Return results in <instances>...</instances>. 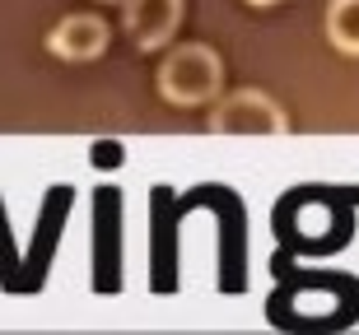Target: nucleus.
<instances>
[{"mask_svg":"<svg viewBox=\"0 0 359 335\" xmlns=\"http://www.w3.org/2000/svg\"><path fill=\"white\" fill-rule=\"evenodd\" d=\"M224 84V61L205 47V42H182L163 56L159 66V94L173 108H201L210 103Z\"/></svg>","mask_w":359,"mask_h":335,"instance_id":"obj_1","label":"nucleus"},{"mask_svg":"<svg viewBox=\"0 0 359 335\" xmlns=\"http://www.w3.org/2000/svg\"><path fill=\"white\" fill-rule=\"evenodd\" d=\"M285 112L276 98H266L262 89H238L215 103L210 131L215 135H285Z\"/></svg>","mask_w":359,"mask_h":335,"instance_id":"obj_2","label":"nucleus"},{"mask_svg":"<svg viewBox=\"0 0 359 335\" xmlns=\"http://www.w3.org/2000/svg\"><path fill=\"white\" fill-rule=\"evenodd\" d=\"M121 24H126V38L140 47V52H154L177 33L182 24V0H126L121 5Z\"/></svg>","mask_w":359,"mask_h":335,"instance_id":"obj_3","label":"nucleus"},{"mask_svg":"<svg viewBox=\"0 0 359 335\" xmlns=\"http://www.w3.org/2000/svg\"><path fill=\"white\" fill-rule=\"evenodd\" d=\"M47 52L61 61H93L107 52V24L98 14H66L47 33Z\"/></svg>","mask_w":359,"mask_h":335,"instance_id":"obj_4","label":"nucleus"},{"mask_svg":"<svg viewBox=\"0 0 359 335\" xmlns=\"http://www.w3.org/2000/svg\"><path fill=\"white\" fill-rule=\"evenodd\" d=\"M327 42L336 52L359 56V0H332L327 5Z\"/></svg>","mask_w":359,"mask_h":335,"instance_id":"obj_5","label":"nucleus"},{"mask_svg":"<svg viewBox=\"0 0 359 335\" xmlns=\"http://www.w3.org/2000/svg\"><path fill=\"white\" fill-rule=\"evenodd\" d=\"M248 5H280V0H248Z\"/></svg>","mask_w":359,"mask_h":335,"instance_id":"obj_6","label":"nucleus"},{"mask_svg":"<svg viewBox=\"0 0 359 335\" xmlns=\"http://www.w3.org/2000/svg\"><path fill=\"white\" fill-rule=\"evenodd\" d=\"M107 5H126V0H107Z\"/></svg>","mask_w":359,"mask_h":335,"instance_id":"obj_7","label":"nucleus"}]
</instances>
